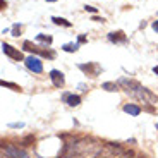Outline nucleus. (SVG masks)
Segmentation results:
<instances>
[{
    "mask_svg": "<svg viewBox=\"0 0 158 158\" xmlns=\"http://www.w3.org/2000/svg\"><path fill=\"white\" fill-rule=\"evenodd\" d=\"M118 84L124 88V91H126L127 95H131L132 98L139 100V102H143V103L155 105V103L158 102V98H156L155 93H151L150 89H146V88H143L138 81H134V79H126L124 77V79L118 81Z\"/></svg>",
    "mask_w": 158,
    "mask_h": 158,
    "instance_id": "nucleus-1",
    "label": "nucleus"
},
{
    "mask_svg": "<svg viewBox=\"0 0 158 158\" xmlns=\"http://www.w3.org/2000/svg\"><path fill=\"white\" fill-rule=\"evenodd\" d=\"M24 50L31 52V53H36V55H41V57H47V59H55V53L52 50H45V48H40L36 45H33L31 41H24Z\"/></svg>",
    "mask_w": 158,
    "mask_h": 158,
    "instance_id": "nucleus-2",
    "label": "nucleus"
},
{
    "mask_svg": "<svg viewBox=\"0 0 158 158\" xmlns=\"http://www.w3.org/2000/svg\"><path fill=\"white\" fill-rule=\"evenodd\" d=\"M2 158H29V156L26 151L19 150L17 146H7V148H4Z\"/></svg>",
    "mask_w": 158,
    "mask_h": 158,
    "instance_id": "nucleus-3",
    "label": "nucleus"
},
{
    "mask_svg": "<svg viewBox=\"0 0 158 158\" xmlns=\"http://www.w3.org/2000/svg\"><path fill=\"white\" fill-rule=\"evenodd\" d=\"M24 62H26V67H28L29 71L36 72V74L43 72V62H41V60H40L38 57L31 55V57H28V59L24 60Z\"/></svg>",
    "mask_w": 158,
    "mask_h": 158,
    "instance_id": "nucleus-4",
    "label": "nucleus"
},
{
    "mask_svg": "<svg viewBox=\"0 0 158 158\" xmlns=\"http://www.w3.org/2000/svg\"><path fill=\"white\" fill-rule=\"evenodd\" d=\"M79 69H81V71H84L88 76H89V77H96V76L100 74V71H102V69H100V65L96 62L81 64V65H79Z\"/></svg>",
    "mask_w": 158,
    "mask_h": 158,
    "instance_id": "nucleus-5",
    "label": "nucleus"
},
{
    "mask_svg": "<svg viewBox=\"0 0 158 158\" xmlns=\"http://www.w3.org/2000/svg\"><path fill=\"white\" fill-rule=\"evenodd\" d=\"M2 50H4V53H5V55H9L10 59H14V60H23V53H21L17 48L10 47V45L2 43Z\"/></svg>",
    "mask_w": 158,
    "mask_h": 158,
    "instance_id": "nucleus-6",
    "label": "nucleus"
},
{
    "mask_svg": "<svg viewBox=\"0 0 158 158\" xmlns=\"http://www.w3.org/2000/svg\"><path fill=\"white\" fill-rule=\"evenodd\" d=\"M50 79L52 83H53V86L57 88H62L64 83H65V79H64V74L60 71H57V69H53V71H50Z\"/></svg>",
    "mask_w": 158,
    "mask_h": 158,
    "instance_id": "nucleus-7",
    "label": "nucleus"
},
{
    "mask_svg": "<svg viewBox=\"0 0 158 158\" xmlns=\"http://www.w3.org/2000/svg\"><path fill=\"white\" fill-rule=\"evenodd\" d=\"M108 40H110L112 43H126L127 41V36L124 35L122 31H114L108 35Z\"/></svg>",
    "mask_w": 158,
    "mask_h": 158,
    "instance_id": "nucleus-8",
    "label": "nucleus"
},
{
    "mask_svg": "<svg viewBox=\"0 0 158 158\" xmlns=\"http://www.w3.org/2000/svg\"><path fill=\"white\" fill-rule=\"evenodd\" d=\"M64 100H65L71 107H77L79 103H81V98H79L77 95H69V93H65V95H64Z\"/></svg>",
    "mask_w": 158,
    "mask_h": 158,
    "instance_id": "nucleus-9",
    "label": "nucleus"
},
{
    "mask_svg": "<svg viewBox=\"0 0 158 158\" xmlns=\"http://www.w3.org/2000/svg\"><path fill=\"white\" fill-rule=\"evenodd\" d=\"M124 112H126V114H131V115H139L141 114V108H139L138 105L127 103V105H124Z\"/></svg>",
    "mask_w": 158,
    "mask_h": 158,
    "instance_id": "nucleus-10",
    "label": "nucleus"
},
{
    "mask_svg": "<svg viewBox=\"0 0 158 158\" xmlns=\"http://www.w3.org/2000/svg\"><path fill=\"white\" fill-rule=\"evenodd\" d=\"M59 158H84L83 153H76V151H60Z\"/></svg>",
    "mask_w": 158,
    "mask_h": 158,
    "instance_id": "nucleus-11",
    "label": "nucleus"
},
{
    "mask_svg": "<svg viewBox=\"0 0 158 158\" xmlns=\"http://www.w3.org/2000/svg\"><path fill=\"white\" fill-rule=\"evenodd\" d=\"M52 21H53L55 24H59V26H65V28H71L72 26V24L69 23L67 19H64V17H52Z\"/></svg>",
    "mask_w": 158,
    "mask_h": 158,
    "instance_id": "nucleus-12",
    "label": "nucleus"
},
{
    "mask_svg": "<svg viewBox=\"0 0 158 158\" xmlns=\"http://www.w3.org/2000/svg\"><path fill=\"white\" fill-rule=\"evenodd\" d=\"M35 136H26V138L23 139V141H21V144H23V146H31V144H35Z\"/></svg>",
    "mask_w": 158,
    "mask_h": 158,
    "instance_id": "nucleus-13",
    "label": "nucleus"
},
{
    "mask_svg": "<svg viewBox=\"0 0 158 158\" xmlns=\"http://www.w3.org/2000/svg\"><path fill=\"white\" fill-rule=\"evenodd\" d=\"M64 50L65 52H77V48H79V43H67V45H64Z\"/></svg>",
    "mask_w": 158,
    "mask_h": 158,
    "instance_id": "nucleus-14",
    "label": "nucleus"
},
{
    "mask_svg": "<svg viewBox=\"0 0 158 158\" xmlns=\"http://www.w3.org/2000/svg\"><path fill=\"white\" fill-rule=\"evenodd\" d=\"M103 89H107V91H117V84H115V83H103Z\"/></svg>",
    "mask_w": 158,
    "mask_h": 158,
    "instance_id": "nucleus-15",
    "label": "nucleus"
},
{
    "mask_svg": "<svg viewBox=\"0 0 158 158\" xmlns=\"http://www.w3.org/2000/svg\"><path fill=\"white\" fill-rule=\"evenodd\" d=\"M0 84H2L4 88H10V89H14V91H21V88L17 86V84H14V83H5V81H2Z\"/></svg>",
    "mask_w": 158,
    "mask_h": 158,
    "instance_id": "nucleus-16",
    "label": "nucleus"
},
{
    "mask_svg": "<svg viewBox=\"0 0 158 158\" xmlns=\"http://www.w3.org/2000/svg\"><path fill=\"white\" fill-rule=\"evenodd\" d=\"M36 40H38V41H43V43H48V45H50V43H52V36H45V35H38V36H36Z\"/></svg>",
    "mask_w": 158,
    "mask_h": 158,
    "instance_id": "nucleus-17",
    "label": "nucleus"
},
{
    "mask_svg": "<svg viewBox=\"0 0 158 158\" xmlns=\"http://www.w3.org/2000/svg\"><path fill=\"white\" fill-rule=\"evenodd\" d=\"M19 33H21V26L19 24H14V36H19Z\"/></svg>",
    "mask_w": 158,
    "mask_h": 158,
    "instance_id": "nucleus-18",
    "label": "nucleus"
},
{
    "mask_svg": "<svg viewBox=\"0 0 158 158\" xmlns=\"http://www.w3.org/2000/svg\"><path fill=\"white\" fill-rule=\"evenodd\" d=\"M84 41H86V36H83V35H81V36L77 38V43H84Z\"/></svg>",
    "mask_w": 158,
    "mask_h": 158,
    "instance_id": "nucleus-19",
    "label": "nucleus"
},
{
    "mask_svg": "<svg viewBox=\"0 0 158 158\" xmlns=\"http://www.w3.org/2000/svg\"><path fill=\"white\" fill-rule=\"evenodd\" d=\"M84 9H86V10H89V12H96V9H95V7H91V5H86Z\"/></svg>",
    "mask_w": 158,
    "mask_h": 158,
    "instance_id": "nucleus-20",
    "label": "nucleus"
},
{
    "mask_svg": "<svg viewBox=\"0 0 158 158\" xmlns=\"http://www.w3.org/2000/svg\"><path fill=\"white\" fill-rule=\"evenodd\" d=\"M153 29L158 33V21H155V23H153Z\"/></svg>",
    "mask_w": 158,
    "mask_h": 158,
    "instance_id": "nucleus-21",
    "label": "nucleus"
},
{
    "mask_svg": "<svg viewBox=\"0 0 158 158\" xmlns=\"http://www.w3.org/2000/svg\"><path fill=\"white\" fill-rule=\"evenodd\" d=\"M153 72H155V74H158V67H153Z\"/></svg>",
    "mask_w": 158,
    "mask_h": 158,
    "instance_id": "nucleus-22",
    "label": "nucleus"
},
{
    "mask_svg": "<svg viewBox=\"0 0 158 158\" xmlns=\"http://www.w3.org/2000/svg\"><path fill=\"white\" fill-rule=\"evenodd\" d=\"M47 2H57V0H47Z\"/></svg>",
    "mask_w": 158,
    "mask_h": 158,
    "instance_id": "nucleus-23",
    "label": "nucleus"
},
{
    "mask_svg": "<svg viewBox=\"0 0 158 158\" xmlns=\"http://www.w3.org/2000/svg\"><path fill=\"white\" fill-rule=\"evenodd\" d=\"M141 158H146V156H141Z\"/></svg>",
    "mask_w": 158,
    "mask_h": 158,
    "instance_id": "nucleus-24",
    "label": "nucleus"
},
{
    "mask_svg": "<svg viewBox=\"0 0 158 158\" xmlns=\"http://www.w3.org/2000/svg\"><path fill=\"white\" fill-rule=\"evenodd\" d=\"M156 127H158V124H156Z\"/></svg>",
    "mask_w": 158,
    "mask_h": 158,
    "instance_id": "nucleus-25",
    "label": "nucleus"
}]
</instances>
